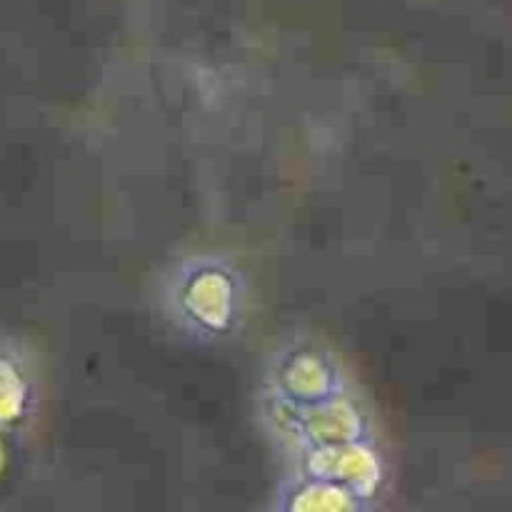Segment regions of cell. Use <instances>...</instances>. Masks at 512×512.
<instances>
[{
    "label": "cell",
    "mask_w": 512,
    "mask_h": 512,
    "mask_svg": "<svg viewBox=\"0 0 512 512\" xmlns=\"http://www.w3.org/2000/svg\"><path fill=\"white\" fill-rule=\"evenodd\" d=\"M163 298L173 323L198 340H225L243 325L245 280L223 258L183 260L165 280Z\"/></svg>",
    "instance_id": "1"
},
{
    "label": "cell",
    "mask_w": 512,
    "mask_h": 512,
    "mask_svg": "<svg viewBox=\"0 0 512 512\" xmlns=\"http://www.w3.org/2000/svg\"><path fill=\"white\" fill-rule=\"evenodd\" d=\"M300 468H303L300 473L305 478H318L340 485L363 503L373 498L383 483V460L375 453L373 445L363 443V440L300 453Z\"/></svg>",
    "instance_id": "2"
},
{
    "label": "cell",
    "mask_w": 512,
    "mask_h": 512,
    "mask_svg": "<svg viewBox=\"0 0 512 512\" xmlns=\"http://www.w3.org/2000/svg\"><path fill=\"white\" fill-rule=\"evenodd\" d=\"M280 403H285V400H280ZM285 405L290 408V413L283 428L285 425L295 428L288 430V433L298 440L300 453L335 448V445H348L363 440L365 420L350 400L333 398L315 405Z\"/></svg>",
    "instance_id": "3"
},
{
    "label": "cell",
    "mask_w": 512,
    "mask_h": 512,
    "mask_svg": "<svg viewBox=\"0 0 512 512\" xmlns=\"http://www.w3.org/2000/svg\"><path fill=\"white\" fill-rule=\"evenodd\" d=\"M273 375L275 398L285 403L315 405L343 395V373L320 350H290Z\"/></svg>",
    "instance_id": "4"
},
{
    "label": "cell",
    "mask_w": 512,
    "mask_h": 512,
    "mask_svg": "<svg viewBox=\"0 0 512 512\" xmlns=\"http://www.w3.org/2000/svg\"><path fill=\"white\" fill-rule=\"evenodd\" d=\"M280 505L288 510H358L363 500L355 498L350 490L318 478H300L285 488Z\"/></svg>",
    "instance_id": "5"
},
{
    "label": "cell",
    "mask_w": 512,
    "mask_h": 512,
    "mask_svg": "<svg viewBox=\"0 0 512 512\" xmlns=\"http://www.w3.org/2000/svg\"><path fill=\"white\" fill-rule=\"evenodd\" d=\"M0 365H3V428L10 433L15 425L23 423L33 390H30L28 378H25L23 365L15 360L13 350L8 345H5L3 363Z\"/></svg>",
    "instance_id": "6"
}]
</instances>
